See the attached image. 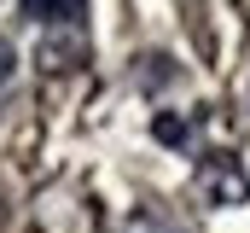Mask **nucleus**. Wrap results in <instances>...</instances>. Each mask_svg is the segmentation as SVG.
I'll list each match as a JSON object with an SVG mask.
<instances>
[{
    "label": "nucleus",
    "instance_id": "f257e3e1",
    "mask_svg": "<svg viewBox=\"0 0 250 233\" xmlns=\"http://www.w3.org/2000/svg\"><path fill=\"white\" fill-rule=\"evenodd\" d=\"M198 192H204L209 204H245L250 198V175H245V163H239L233 152H209V158L198 163Z\"/></svg>",
    "mask_w": 250,
    "mask_h": 233
},
{
    "label": "nucleus",
    "instance_id": "f03ea898",
    "mask_svg": "<svg viewBox=\"0 0 250 233\" xmlns=\"http://www.w3.org/2000/svg\"><path fill=\"white\" fill-rule=\"evenodd\" d=\"M18 6L41 23H59V29H82V18H87V0H18Z\"/></svg>",
    "mask_w": 250,
    "mask_h": 233
},
{
    "label": "nucleus",
    "instance_id": "7ed1b4c3",
    "mask_svg": "<svg viewBox=\"0 0 250 233\" xmlns=\"http://www.w3.org/2000/svg\"><path fill=\"white\" fill-rule=\"evenodd\" d=\"M82 53H87V47H82V29H76V35H70V29H53V41L41 47V64H47V70H64V64H82Z\"/></svg>",
    "mask_w": 250,
    "mask_h": 233
},
{
    "label": "nucleus",
    "instance_id": "20e7f679",
    "mask_svg": "<svg viewBox=\"0 0 250 233\" xmlns=\"http://www.w3.org/2000/svg\"><path fill=\"white\" fill-rule=\"evenodd\" d=\"M151 134H157V140H169V146H187V140H192V122H187V116H169V111H163L157 122H151Z\"/></svg>",
    "mask_w": 250,
    "mask_h": 233
},
{
    "label": "nucleus",
    "instance_id": "39448f33",
    "mask_svg": "<svg viewBox=\"0 0 250 233\" xmlns=\"http://www.w3.org/2000/svg\"><path fill=\"white\" fill-rule=\"evenodd\" d=\"M12 64H18V53H12V41H6V35H0V88H6V82H12Z\"/></svg>",
    "mask_w": 250,
    "mask_h": 233
}]
</instances>
